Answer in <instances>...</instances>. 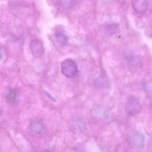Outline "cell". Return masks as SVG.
Returning a JSON list of instances; mask_svg holds the SVG:
<instances>
[{"label":"cell","instance_id":"obj_1","mask_svg":"<svg viewBox=\"0 0 152 152\" xmlns=\"http://www.w3.org/2000/svg\"><path fill=\"white\" fill-rule=\"evenodd\" d=\"M128 141L129 146L134 150H140L144 147V136L138 131L134 130L130 132L129 134Z\"/></svg>","mask_w":152,"mask_h":152},{"label":"cell","instance_id":"obj_2","mask_svg":"<svg viewBox=\"0 0 152 152\" xmlns=\"http://www.w3.org/2000/svg\"><path fill=\"white\" fill-rule=\"evenodd\" d=\"M142 108V105L137 97L132 96L128 98L125 105V110L128 114L131 115L137 114L141 111Z\"/></svg>","mask_w":152,"mask_h":152},{"label":"cell","instance_id":"obj_3","mask_svg":"<svg viewBox=\"0 0 152 152\" xmlns=\"http://www.w3.org/2000/svg\"><path fill=\"white\" fill-rule=\"evenodd\" d=\"M61 70L62 74L66 77L74 76L77 73V64L71 59H66L61 63Z\"/></svg>","mask_w":152,"mask_h":152},{"label":"cell","instance_id":"obj_4","mask_svg":"<svg viewBox=\"0 0 152 152\" xmlns=\"http://www.w3.org/2000/svg\"><path fill=\"white\" fill-rule=\"evenodd\" d=\"M29 129L32 134L39 136L44 133V127L41 120L38 118L33 119L29 125Z\"/></svg>","mask_w":152,"mask_h":152},{"label":"cell","instance_id":"obj_5","mask_svg":"<svg viewBox=\"0 0 152 152\" xmlns=\"http://www.w3.org/2000/svg\"><path fill=\"white\" fill-rule=\"evenodd\" d=\"M30 49L32 54L36 57H39L42 55L44 48L42 44L38 41L33 40L31 42Z\"/></svg>","mask_w":152,"mask_h":152},{"label":"cell","instance_id":"obj_6","mask_svg":"<svg viewBox=\"0 0 152 152\" xmlns=\"http://www.w3.org/2000/svg\"><path fill=\"white\" fill-rule=\"evenodd\" d=\"M131 5L135 11L142 13L147 10L148 4L147 0H132Z\"/></svg>","mask_w":152,"mask_h":152},{"label":"cell","instance_id":"obj_7","mask_svg":"<svg viewBox=\"0 0 152 152\" xmlns=\"http://www.w3.org/2000/svg\"><path fill=\"white\" fill-rule=\"evenodd\" d=\"M52 39L54 44L60 46L65 45L68 41L66 34L61 31H56L53 34Z\"/></svg>","mask_w":152,"mask_h":152},{"label":"cell","instance_id":"obj_8","mask_svg":"<svg viewBox=\"0 0 152 152\" xmlns=\"http://www.w3.org/2000/svg\"><path fill=\"white\" fill-rule=\"evenodd\" d=\"M73 126L77 131L80 132H83L86 129V125L85 122L82 118L77 117L74 119Z\"/></svg>","mask_w":152,"mask_h":152},{"label":"cell","instance_id":"obj_9","mask_svg":"<svg viewBox=\"0 0 152 152\" xmlns=\"http://www.w3.org/2000/svg\"><path fill=\"white\" fill-rule=\"evenodd\" d=\"M5 97L8 102L12 103L15 102L17 99V94L14 89L9 88L6 91Z\"/></svg>","mask_w":152,"mask_h":152},{"label":"cell","instance_id":"obj_10","mask_svg":"<svg viewBox=\"0 0 152 152\" xmlns=\"http://www.w3.org/2000/svg\"><path fill=\"white\" fill-rule=\"evenodd\" d=\"M128 65L131 69L134 70L139 68L141 64L140 60L137 57L134 56L130 57L128 60Z\"/></svg>","mask_w":152,"mask_h":152},{"label":"cell","instance_id":"obj_11","mask_svg":"<svg viewBox=\"0 0 152 152\" xmlns=\"http://www.w3.org/2000/svg\"><path fill=\"white\" fill-rule=\"evenodd\" d=\"M105 28L106 32L111 35L116 34L118 30V25L114 23L107 24L105 26Z\"/></svg>","mask_w":152,"mask_h":152},{"label":"cell","instance_id":"obj_12","mask_svg":"<svg viewBox=\"0 0 152 152\" xmlns=\"http://www.w3.org/2000/svg\"><path fill=\"white\" fill-rule=\"evenodd\" d=\"M44 93L46 96L51 100L53 101H55V99L53 96L49 92L47 91H45Z\"/></svg>","mask_w":152,"mask_h":152},{"label":"cell","instance_id":"obj_13","mask_svg":"<svg viewBox=\"0 0 152 152\" xmlns=\"http://www.w3.org/2000/svg\"><path fill=\"white\" fill-rule=\"evenodd\" d=\"M1 58V53H0V59Z\"/></svg>","mask_w":152,"mask_h":152}]
</instances>
